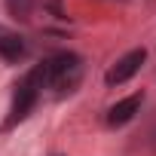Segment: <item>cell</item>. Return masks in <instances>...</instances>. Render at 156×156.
<instances>
[{
  "label": "cell",
  "mask_w": 156,
  "mask_h": 156,
  "mask_svg": "<svg viewBox=\"0 0 156 156\" xmlns=\"http://www.w3.org/2000/svg\"><path fill=\"white\" fill-rule=\"evenodd\" d=\"M40 92H43L40 70L31 67L22 80L16 83V89H12V104H9V113H6V119H3V132L16 129L19 122H25V119L31 116V110H34L37 101H40Z\"/></svg>",
  "instance_id": "6da1fadb"
},
{
  "label": "cell",
  "mask_w": 156,
  "mask_h": 156,
  "mask_svg": "<svg viewBox=\"0 0 156 156\" xmlns=\"http://www.w3.org/2000/svg\"><path fill=\"white\" fill-rule=\"evenodd\" d=\"M37 70H40L43 89H64V86H73L76 80H80L83 61H80V55H73V52H55L46 61H40Z\"/></svg>",
  "instance_id": "7a4b0ae2"
},
{
  "label": "cell",
  "mask_w": 156,
  "mask_h": 156,
  "mask_svg": "<svg viewBox=\"0 0 156 156\" xmlns=\"http://www.w3.org/2000/svg\"><path fill=\"white\" fill-rule=\"evenodd\" d=\"M147 61V49L141 46V49H129L126 55H119L113 64H110V70L104 73V83L107 86H122V83H129L132 76L141 70V64Z\"/></svg>",
  "instance_id": "3957f363"
},
{
  "label": "cell",
  "mask_w": 156,
  "mask_h": 156,
  "mask_svg": "<svg viewBox=\"0 0 156 156\" xmlns=\"http://www.w3.org/2000/svg\"><path fill=\"white\" fill-rule=\"evenodd\" d=\"M141 104H144V92H135V95H129V98H122V101L110 104V110H107V126L119 129V126L132 122V119H135V113L141 110Z\"/></svg>",
  "instance_id": "277c9868"
},
{
  "label": "cell",
  "mask_w": 156,
  "mask_h": 156,
  "mask_svg": "<svg viewBox=\"0 0 156 156\" xmlns=\"http://www.w3.org/2000/svg\"><path fill=\"white\" fill-rule=\"evenodd\" d=\"M25 55H28L25 40H22L16 31H9L6 25H0V58L9 61V64H19Z\"/></svg>",
  "instance_id": "5b68a950"
},
{
  "label": "cell",
  "mask_w": 156,
  "mask_h": 156,
  "mask_svg": "<svg viewBox=\"0 0 156 156\" xmlns=\"http://www.w3.org/2000/svg\"><path fill=\"white\" fill-rule=\"evenodd\" d=\"M34 3L37 0H6V12L12 19H19V22H28L31 12H34Z\"/></svg>",
  "instance_id": "8992f818"
}]
</instances>
